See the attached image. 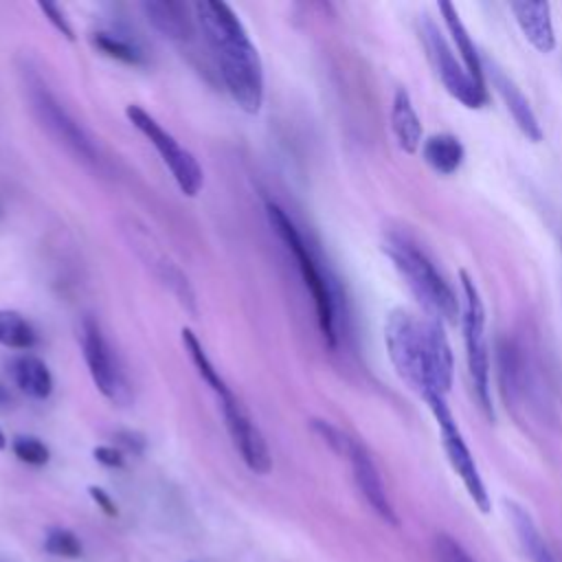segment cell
<instances>
[{
    "label": "cell",
    "instance_id": "1",
    "mask_svg": "<svg viewBox=\"0 0 562 562\" xmlns=\"http://www.w3.org/2000/svg\"><path fill=\"white\" fill-rule=\"evenodd\" d=\"M384 347L395 373L424 400L446 397L452 386L454 358L443 325L408 310H391L384 321Z\"/></svg>",
    "mask_w": 562,
    "mask_h": 562
},
{
    "label": "cell",
    "instance_id": "2",
    "mask_svg": "<svg viewBox=\"0 0 562 562\" xmlns=\"http://www.w3.org/2000/svg\"><path fill=\"white\" fill-rule=\"evenodd\" d=\"M198 33L209 44L226 92L239 110L257 114L263 103V64L239 15L220 0L191 4Z\"/></svg>",
    "mask_w": 562,
    "mask_h": 562
},
{
    "label": "cell",
    "instance_id": "3",
    "mask_svg": "<svg viewBox=\"0 0 562 562\" xmlns=\"http://www.w3.org/2000/svg\"><path fill=\"white\" fill-rule=\"evenodd\" d=\"M266 215H268V222H270L272 231L277 233V237L283 241L288 252H292V257L296 261V268L303 277V283L312 294V301H314V307H316V321H318V327H321V334H323L325 342L331 349L338 347L340 325L345 321V316H342V296H340L338 283L323 270L321 259L312 252L310 244H305L296 224L290 220V215L279 204L268 202L266 204Z\"/></svg>",
    "mask_w": 562,
    "mask_h": 562
},
{
    "label": "cell",
    "instance_id": "4",
    "mask_svg": "<svg viewBox=\"0 0 562 562\" xmlns=\"http://www.w3.org/2000/svg\"><path fill=\"white\" fill-rule=\"evenodd\" d=\"M382 248L430 318L439 321L441 325H452L457 323V318H461V305L454 290L439 274V270L435 268L430 257L417 246V241H413V237L402 231H389L384 235Z\"/></svg>",
    "mask_w": 562,
    "mask_h": 562
},
{
    "label": "cell",
    "instance_id": "5",
    "mask_svg": "<svg viewBox=\"0 0 562 562\" xmlns=\"http://www.w3.org/2000/svg\"><path fill=\"white\" fill-rule=\"evenodd\" d=\"M461 290H463V307H461V329L465 340V358L468 369L472 378L474 393L479 397V404L483 413L494 419L492 408V384H490V347H487V334H485V305L479 294L476 283L472 277L461 270Z\"/></svg>",
    "mask_w": 562,
    "mask_h": 562
},
{
    "label": "cell",
    "instance_id": "6",
    "mask_svg": "<svg viewBox=\"0 0 562 562\" xmlns=\"http://www.w3.org/2000/svg\"><path fill=\"white\" fill-rule=\"evenodd\" d=\"M419 40L424 44L426 57H428L435 75L439 77V81L443 83L448 94L454 97L459 103H463L470 110L483 108L487 103L485 86L479 83L468 72L463 61L457 59L452 46L448 44V40L439 31V26L428 15H424L419 20Z\"/></svg>",
    "mask_w": 562,
    "mask_h": 562
},
{
    "label": "cell",
    "instance_id": "7",
    "mask_svg": "<svg viewBox=\"0 0 562 562\" xmlns=\"http://www.w3.org/2000/svg\"><path fill=\"white\" fill-rule=\"evenodd\" d=\"M125 116L127 121L151 143V147L158 151L162 165L169 169L171 178L176 180L178 189L189 195L195 198L202 187H204V171L200 167V162L195 160V156L182 147L176 136L165 130L147 110H143L140 105L130 103L125 108Z\"/></svg>",
    "mask_w": 562,
    "mask_h": 562
},
{
    "label": "cell",
    "instance_id": "8",
    "mask_svg": "<svg viewBox=\"0 0 562 562\" xmlns=\"http://www.w3.org/2000/svg\"><path fill=\"white\" fill-rule=\"evenodd\" d=\"M24 86L31 101V110L37 116V121L48 130V134L55 136L59 143H64V147H68L81 160L99 165L101 156L94 143L81 130V125L68 114V110L57 101V97L48 90L46 81L31 68H26Z\"/></svg>",
    "mask_w": 562,
    "mask_h": 562
},
{
    "label": "cell",
    "instance_id": "9",
    "mask_svg": "<svg viewBox=\"0 0 562 562\" xmlns=\"http://www.w3.org/2000/svg\"><path fill=\"white\" fill-rule=\"evenodd\" d=\"M498 389L507 406L544 408V386L533 358L516 338H501L496 347Z\"/></svg>",
    "mask_w": 562,
    "mask_h": 562
},
{
    "label": "cell",
    "instance_id": "10",
    "mask_svg": "<svg viewBox=\"0 0 562 562\" xmlns=\"http://www.w3.org/2000/svg\"><path fill=\"white\" fill-rule=\"evenodd\" d=\"M437 422V428H439V437H441V446H443V452L452 465V470L457 472V476L461 479L468 496L474 501V505L487 514L490 512V494H487V487L483 483V476L479 472V465L472 457V450L468 448L465 439H463V432L452 415V411L448 408L446 404V397H439V395H430L424 400Z\"/></svg>",
    "mask_w": 562,
    "mask_h": 562
},
{
    "label": "cell",
    "instance_id": "11",
    "mask_svg": "<svg viewBox=\"0 0 562 562\" xmlns=\"http://www.w3.org/2000/svg\"><path fill=\"white\" fill-rule=\"evenodd\" d=\"M79 345H81V353L88 364L90 378H92L94 386L99 389V393L105 400H110L112 404L125 406L132 400L130 382L125 378V371H123L116 353L112 351L110 342L105 340L99 323L90 316H86L81 321Z\"/></svg>",
    "mask_w": 562,
    "mask_h": 562
},
{
    "label": "cell",
    "instance_id": "12",
    "mask_svg": "<svg viewBox=\"0 0 562 562\" xmlns=\"http://www.w3.org/2000/svg\"><path fill=\"white\" fill-rule=\"evenodd\" d=\"M220 408H222L231 441L239 452L241 461L246 463V468L255 474H268L272 470V457H270L268 443L259 426L252 422V417L244 408V404L231 391L228 395L220 397Z\"/></svg>",
    "mask_w": 562,
    "mask_h": 562
},
{
    "label": "cell",
    "instance_id": "13",
    "mask_svg": "<svg viewBox=\"0 0 562 562\" xmlns=\"http://www.w3.org/2000/svg\"><path fill=\"white\" fill-rule=\"evenodd\" d=\"M349 465H351V472H353V481L360 490V494L364 496L367 505L389 525H397V514L389 501V494L384 490V483H382V476L369 454V450L353 437H349V443L345 448V454H342Z\"/></svg>",
    "mask_w": 562,
    "mask_h": 562
},
{
    "label": "cell",
    "instance_id": "14",
    "mask_svg": "<svg viewBox=\"0 0 562 562\" xmlns=\"http://www.w3.org/2000/svg\"><path fill=\"white\" fill-rule=\"evenodd\" d=\"M483 75H487L492 88L496 90V94L503 99L507 112L512 114L516 127L533 143L542 140V127L540 121L529 103V99L522 94V90L518 88V83L492 59L483 57Z\"/></svg>",
    "mask_w": 562,
    "mask_h": 562
},
{
    "label": "cell",
    "instance_id": "15",
    "mask_svg": "<svg viewBox=\"0 0 562 562\" xmlns=\"http://www.w3.org/2000/svg\"><path fill=\"white\" fill-rule=\"evenodd\" d=\"M509 9L522 35L536 50L551 53L555 48V31L549 2H512Z\"/></svg>",
    "mask_w": 562,
    "mask_h": 562
},
{
    "label": "cell",
    "instance_id": "16",
    "mask_svg": "<svg viewBox=\"0 0 562 562\" xmlns=\"http://www.w3.org/2000/svg\"><path fill=\"white\" fill-rule=\"evenodd\" d=\"M143 11L147 15V20L151 22V26L162 33V37L180 42V44H189L193 40V26L191 20L195 18H187V7L180 2H165V0H149L143 2Z\"/></svg>",
    "mask_w": 562,
    "mask_h": 562
},
{
    "label": "cell",
    "instance_id": "17",
    "mask_svg": "<svg viewBox=\"0 0 562 562\" xmlns=\"http://www.w3.org/2000/svg\"><path fill=\"white\" fill-rule=\"evenodd\" d=\"M391 132L402 151L415 154L422 145V119L404 88H397L391 103Z\"/></svg>",
    "mask_w": 562,
    "mask_h": 562
},
{
    "label": "cell",
    "instance_id": "18",
    "mask_svg": "<svg viewBox=\"0 0 562 562\" xmlns=\"http://www.w3.org/2000/svg\"><path fill=\"white\" fill-rule=\"evenodd\" d=\"M505 509L529 562H558L531 514L516 501H505Z\"/></svg>",
    "mask_w": 562,
    "mask_h": 562
},
{
    "label": "cell",
    "instance_id": "19",
    "mask_svg": "<svg viewBox=\"0 0 562 562\" xmlns=\"http://www.w3.org/2000/svg\"><path fill=\"white\" fill-rule=\"evenodd\" d=\"M11 375L15 386L31 400H46L53 393V375L37 356H18L11 362Z\"/></svg>",
    "mask_w": 562,
    "mask_h": 562
},
{
    "label": "cell",
    "instance_id": "20",
    "mask_svg": "<svg viewBox=\"0 0 562 562\" xmlns=\"http://www.w3.org/2000/svg\"><path fill=\"white\" fill-rule=\"evenodd\" d=\"M422 158L439 176H452L463 165L465 149L452 134H432L422 145Z\"/></svg>",
    "mask_w": 562,
    "mask_h": 562
},
{
    "label": "cell",
    "instance_id": "21",
    "mask_svg": "<svg viewBox=\"0 0 562 562\" xmlns=\"http://www.w3.org/2000/svg\"><path fill=\"white\" fill-rule=\"evenodd\" d=\"M439 11H441L443 22H446V29H448V33H450V37H452V42H454V46H457V53L461 55L463 66L468 68V72H470L479 83L485 86V81H483V57L479 55V48H476V44L472 42V37H470V33H468L465 24L459 20L457 9H454L450 2H439Z\"/></svg>",
    "mask_w": 562,
    "mask_h": 562
},
{
    "label": "cell",
    "instance_id": "22",
    "mask_svg": "<svg viewBox=\"0 0 562 562\" xmlns=\"http://www.w3.org/2000/svg\"><path fill=\"white\" fill-rule=\"evenodd\" d=\"M180 334H182V345H184V349H187V353H189L193 367L198 369V375L204 380V384L213 389V393L217 395V400L224 397V395H228V393H231V386L226 384V380L220 375V371L215 369V364H213L211 358L206 356V351H204L200 338H198L189 327H182Z\"/></svg>",
    "mask_w": 562,
    "mask_h": 562
},
{
    "label": "cell",
    "instance_id": "23",
    "mask_svg": "<svg viewBox=\"0 0 562 562\" xmlns=\"http://www.w3.org/2000/svg\"><path fill=\"white\" fill-rule=\"evenodd\" d=\"M0 345L9 349L29 351L37 345V331L15 310H0Z\"/></svg>",
    "mask_w": 562,
    "mask_h": 562
},
{
    "label": "cell",
    "instance_id": "24",
    "mask_svg": "<svg viewBox=\"0 0 562 562\" xmlns=\"http://www.w3.org/2000/svg\"><path fill=\"white\" fill-rule=\"evenodd\" d=\"M92 44L97 50H101L105 57L123 61L127 66H143L145 57L143 53L125 37H119L116 33H108V31H97L92 33Z\"/></svg>",
    "mask_w": 562,
    "mask_h": 562
},
{
    "label": "cell",
    "instance_id": "25",
    "mask_svg": "<svg viewBox=\"0 0 562 562\" xmlns=\"http://www.w3.org/2000/svg\"><path fill=\"white\" fill-rule=\"evenodd\" d=\"M44 549H46L50 555L68 558V560L79 558L81 551H83L79 538H77L70 529H64V527H53V529H48V533H46V538H44Z\"/></svg>",
    "mask_w": 562,
    "mask_h": 562
},
{
    "label": "cell",
    "instance_id": "26",
    "mask_svg": "<svg viewBox=\"0 0 562 562\" xmlns=\"http://www.w3.org/2000/svg\"><path fill=\"white\" fill-rule=\"evenodd\" d=\"M11 450L22 463H29V465H46L50 459L46 443L31 435H18L11 441Z\"/></svg>",
    "mask_w": 562,
    "mask_h": 562
},
{
    "label": "cell",
    "instance_id": "27",
    "mask_svg": "<svg viewBox=\"0 0 562 562\" xmlns=\"http://www.w3.org/2000/svg\"><path fill=\"white\" fill-rule=\"evenodd\" d=\"M432 547L439 562H474L472 555L463 549V544L448 533H437Z\"/></svg>",
    "mask_w": 562,
    "mask_h": 562
},
{
    "label": "cell",
    "instance_id": "28",
    "mask_svg": "<svg viewBox=\"0 0 562 562\" xmlns=\"http://www.w3.org/2000/svg\"><path fill=\"white\" fill-rule=\"evenodd\" d=\"M40 7V11L46 15V20L57 29V33H61L66 40H75V33H72V29H70V24H68V20H66V15L61 13V9L57 7V4H48V2H40L37 4Z\"/></svg>",
    "mask_w": 562,
    "mask_h": 562
},
{
    "label": "cell",
    "instance_id": "29",
    "mask_svg": "<svg viewBox=\"0 0 562 562\" xmlns=\"http://www.w3.org/2000/svg\"><path fill=\"white\" fill-rule=\"evenodd\" d=\"M92 457L105 465V468H123L125 465V457H123V450L114 448V446H97L92 450Z\"/></svg>",
    "mask_w": 562,
    "mask_h": 562
},
{
    "label": "cell",
    "instance_id": "30",
    "mask_svg": "<svg viewBox=\"0 0 562 562\" xmlns=\"http://www.w3.org/2000/svg\"><path fill=\"white\" fill-rule=\"evenodd\" d=\"M116 443H119V450H127V452H134V454H140L145 450V437L134 432V430H121L114 435Z\"/></svg>",
    "mask_w": 562,
    "mask_h": 562
},
{
    "label": "cell",
    "instance_id": "31",
    "mask_svg": "<svg viewBox=\"0 0 562 562\" xmlns=\"http://www.w3.org/2000/svg\"><path fill=\"white\" fill-rule=\"evenodd\" d=\"M88 494H90V498L99 505V509H101L105 516L114 518V516L119 514L116 503L112 501V496H110L103 487H99V485H90V487H88Z\"/></svg>",
    "mask_w": 562,
    "mask_h": 562
},
{
    "label": "cell",
    "instance_id": "32",
    "mask_svg": "<svg viewBox=\"0 0 562 562\" xmlns=\"http://www.w3.org/2000/svg\"><path fill=\"white\" fill-rule=\"evenodd\" d=\"M9 402H11V397H9V391H7V389L0 384V408H4Z\"/></svg>",
    "mask_w": 562,
    "mask_h": 562
},
{
    "label": "cell",
    "instance_id": "33",
    "mask_svg": "<svg viewBox=\"0 0 562 562\" xmlns=\"http://www.w3.org/2000/svg\"><path fill=\"white\" fill-rule=\"evenodd\" d=\"M7 448V435L2 432V428H0V450H4Z\"/></svg>",
    "mask_w": 562,
    "mask_h": 562
}]
</instances>
